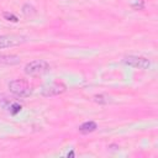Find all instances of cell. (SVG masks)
I'll list each match as a JSON object with an SVG mask.
<instances>
[{
    "label": "cell",
    "instance_id": "6da1fadb",
    "mask_svg": "<svg viewBox=\"0 0 158 158\" xmlns=\"http://www.w3.org/2000/svg\"><path fill=\"white\" fill-rule=\"evenodd\" d=\"M51 70V65L48 62L43 60V59H35V60H31L28 62L25 68H23V72L25 74L27 75H31V77H36V75H42V74H46Z\"/></svg>",
    "mask_w": 158,
    "mask_h": 158
},
{
    "label": "cell",
    "instance_id": "7a4b0ae2",
    "mask_svg": "<svg viewBox=\"0 0 158 158\" xmlns=\"http://www.w3.org/2000/svg\"><path fill=\"white\" fill-rule=\"evenodd\" d=\"M9 90L14 95H16L19 98H27V96H30L32 94L31 85L23 79H14V80H11L9 83Z\"/></svg>",
    "mask_w": 158,
    "mask_h": 158
},
{
    "label": "cell",
    "instance_id": "3957f363",
    "mask_svg": "<svg viewBox=\"0 0 158 158\" xmlns=\"http://www.w3.org/2000/svg\"><path fill=\"white\" fill-rule=\"evenodd\" d=\"M67 86L60 83V81H53V83H49V84H46L42 86L41 89V94L43 96H57V95H60L65 91Z\"/></svg>",
    "mask_w": 158,
    "mask_h": 158
},
{
    "label": "cell",
    "instance_id": "277c9868",
    "mask_svg": "<svg viewBox=\"0 0 158 158\" xmlns=\"http://www.w3.org/2000/svg\"><path fill=\"white\" fill-rule=\"evenodd\" d=\"M123 63L127 64L128 67H132V68H137V69H148L151 67V62L149 59L144 58V57H141V56H126L123 58Z\"/></svg>",
    "mask_w": 158,
    "mask_h": 158
},
{
    "label": "cell",
    "instance_id": "5b68a950",
    "mask_svg": "<svg viewBox=\"0 0 158 158\" xmlns=\"http://www.w3.org/2000/svg\"><path fill=\"white\" fill-rule=\"evenodd\" d=\"M26 42V38L23 36H16V35H1L0 36V49L16 47Z\"/></svg>",
    "mask_w": 158,
    "mask_h": 158
},
{
    "label": "cell",
    "instance_id": "8992f818",
    "mask_svg": "<svg viewBox=\"0 0 158 158\" xmlns=\"http://www.w3.org/2000/svg\"><path fill=\"white\" fill-rule=\"evenodd\" d=\"M98 128V125L94 121H85L79 126V131L81 133H91Z\"/></svg>",
    "mask_w": 158,
    "mask_h": 158
},
{
    "label": "cell",
    "instance_id": "52a82bcc",
    "mask_svg": "<svg viewBox=\"0 0 158 158\" xmlns=\"http://www.w3.org/2000/svg\"><path fill=\"white\" fill-rule=\"evenodd\" d=\"M0 63L1 64H17L20 63V57L14 54H0Z\"/></svg>",
    "mask_w": 158,
    "mask_h": 158
},
{
    "label": "cell",
    "instance_id": "ba28073f",
    "mask_svg": "<svg viewBox=\"0 0 158 158\" xmlns=\"http://www.w3.org/2000/svg\"><path fill=\"white\" fill-rule=\"evenodd\" d=\"M22 14L26 15V16L33 15V14H36V9H35L32 5H30V4H25V5L22 6Z\"/></svg>",
    "mask_w": 158,
    "mask_h": 158
},
{
    "label": "cell",
    "instance_id": "9c48e42d",
    "mask_svg": "<svg viewBox=\"0 0 158 158\" xmlns=\"http://www.w3.org/2000/svg\"><path fill=\"white\" fill-rule=\"evenodd\" d=\"M2 16H4V19H5V20L11 21V22H17V21H19L17 16H16V15H14V14H11V12H4V14H2Z\"/></svg>",
    "mask_w": 158,
    "mask_h": 158
},
{
    "label": "cell",
    "instance_id": "30bf717a",
    "mask_svg": "<svg viewBox=\"0 0 158 158\" xmlns=\"http://www.w3.org/2000/svg\"><path fill=\"white\" fill-rule=\"evenodd\" d=\"M94 101H95V102H99V104H106L109 100H107L106 96H104V95H95V96H94Z\"/></svg>",
    "mask_w": 158,
    "mask_h": 158
},
{
    "label": "cell",
    "instance_id": "8fae6325",
    "mask_svg": "<svg viewBox=\"0 0 158 158\" xmlns=\"http://www.w3.org/2000/svg\"><path fill=\"white\" fill-rule=\"evenodd\" d=\"M20 110H21V105H19V104H12L10 106V112L12 115H16L17 112H20Z\"/></svg>",
    "mask_w": 158,
    "mask_h": 158
},
{
    "label": "cell",
    "instance_id": "7c38bea8",
    "mask_svg": "<svg viewBox=\"0 0 158 158\" xmlns=\"http://www.w3.org/2000/svg\"><path fill=\"white\" fill-rule=\"evenodd\" d=\"M142 7H143V2H142V1L139 2V5H138V2L133 5V9H142Z\"/></svg>",
    "mask_w": 158,
    "mask_h": 158
},
{
    "label": "cell",
    "instance_id": "4fadbf2b",
    "mask_svg": "<svg viewBox=\"0 0 158 158\" xmlns=\"http://www.w3.org/2000/svg\"><path fill=\"white\" fill-rule=\"evenodd\" d=\"M67 156H68V157H73V156H74V152L72 151V152H69V153H68Z\"/></svg>",
    "mask_w": 158,
    "mask_h": 158
}]
</instances>
